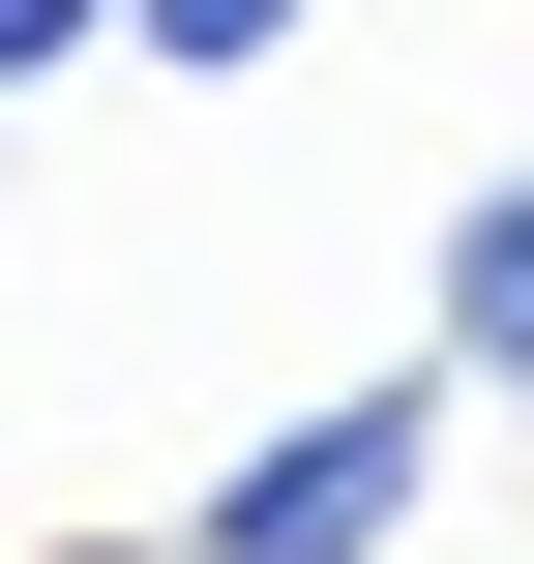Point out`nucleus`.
I'll list each match as a JSON object with an SVG mask.
<instances>
[{"label":"nucleus","mask_w":534,"mask_h":564,"mask_svg":"<svg viewBox=\"0 0 534 564\" xmlns=\"http://www.w3.org/2000/svg\"><path fill=\"white\" fill-rule=\"evenodd\" d=\"M416 506H446V387L386 357V387H327V416H268L208 506H178V564H416Z\"/></svg>","instance_id":"f257e3e1"},{"label":"nucleus","mask_w":534,"mask_h":564,"mask_svg":"<svg viewBox=\"0 0 534 564\" xmlns=\"http://www.w3.org/2000/svg\"><path fill=\"white\" fill-rule=\"evenodd\" d=\"M446 357H476V387L534 416V149L476 178V208H446Z\"/></svg>","instance_id":"f03ea898"},{"label":"nucleus","mask_w":534,"mask_h":564,"mask_svg":"<svg viewBox=\"0 0 534 564\" xmlns=\"http://www.w3.org/2000/svg\"><path fill=\"white\" fill-rule=\"evenodd\" d=\"M149 30V89H238V59H297V0H119Z\"/></svg>","instance_id":"7ed1b4c3"},{"label":"nucleus","mask_w":534,"mask_h":564,"mask_svg":"<svg viewBox=\"0 0 534 564\" xmlns=\"http://www.w3.org/2000/svg\"><path fill=\"white\" fill-rule=\"evenodd\" d=\"M89 30H119V0H0V89H59V59H89Z\"/></svg>","instance_id":"20e7f679"},{"label":"nucleus","mask_w":534,"mask_h":564,"mask_svg":"<svg viewBox=\"0 0 534 564\" xmlns=\"http://www.w3.org/2000/svg\"><path fill=\"white\" fill-rule=\"evenodd\" d=\"M59 564H149V535H59Z\"/></svg>","instance_id":"39448f33"}]
</instances>
